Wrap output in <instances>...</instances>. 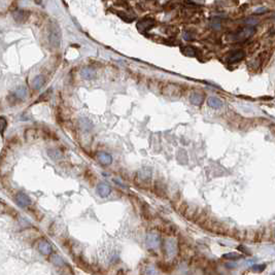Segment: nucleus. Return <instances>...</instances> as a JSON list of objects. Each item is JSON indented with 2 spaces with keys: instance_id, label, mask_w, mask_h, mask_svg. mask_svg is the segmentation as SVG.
<instances>
[{
  "instance_id": "nucleus-22",
  "label": "nucleus",
  "mask_w": 275,
  "mask_h": 275,
  "mask_svg": "<svg viewBox=\"0 0 275 275\" xmlns=\"http://www.w3.org/2000/svg\"><path fill=\"white\" fill-rule=\"evenodd\" d=\"M52 261H53V263H54L56 266H58V267H62V266L65 265V262L63 261V259H62L61 257H59V256L53 257Z\"/></svg>"
},
{
  "instance_id": "nucleus-1",
  "label": "nucleus",
  "mask_w": 275,
  "mask_h": 275,
  "mask_svg": "<svg viewBox=\"0 0 275 275\" xmlns=\"http://www.w3.org/2000/svg\"><path fill=\"white\" fill-rule=\"evenodd\" d=\"M255 33H256V27L245 26V27L241 28L240 30H238L233 35V40L238 41V42H242V41L247 40L248 38H250Z\"/></svg>"
},
{
  "instance_id": "nucleus-31",
  "label": "nucleus",
  "mask_w": 275,
  "mask_h": 275,
  "mask_svg": "<svg viewBox=\"0 0 275 275\" xmlns=\"http://www.w3.org/2000/svg\"><path fill=\"white\" fill-rule=\"evenodd\" d=\"M266 11H267V7H264V6H262V7H258L257 8V10H255V14H264V13H266Z\"/></svg>"
},
{
  "instance_id": "nucleus-15",
  "label": "nucleus",
  "mask_w": 275,
  "mask_h": 275,
  "mask_svg": "<svg viewBox=\"0 0 275 275\" xmlns=\"http://www.w3.org/2000/svg\"><path fill=\"white\" fill-rule=\"evenodd\" d=\"M190 102L194 105H200L203 102V96L199 93H193L190 96Z\"/></svg>"
},
{
  "instance_id": "nucleus-25",
  "label": "nucleus",
  "mask_w": 275,
  "mask_h": 275,
  "mask_svg": "<svg viewBox=\"0 0 275 275\" xmlns=\"http://www.w3.org/2000/svg\"><path fill=\"white\" fill-rule=\"evenodd\" d=\"M81 122H82V128H84L86 130H90L92 128V125H91V123H90V121L89 120L82 119Z\"/></svg>"
},
{
  "instance_id": "nucleus-23",
  "label": "nucleus",
  "mask_w": 275,
  "mask_h": 275,
  "mask_svg": "<svg viewBox=\"0 0 275 275\" xmlns=\"http://www.w3.org/2000/svg\"><path fill=\"white\" fill-rule=\"evenodd\" d=\"M6 127H7V121L5 120V118L1 117V118H0V134H1V135L4 133L5 129H6Z\"/></svg>"
},
{
  "instance_id": "nucleus-12",
  "label": "nucleus",
  "mask_w": 275,
  "mask_h": 275,
  "mask_svg": "<svg viewBox=\"0 0 275 275\" xmlns=\"http://www.w3.org/2000/svg\"><path fill=\"white\" fill-rule=\"evenodd\" d=\"M48 156L53 160V161H58V160L62 159L63 153H62L61 150L58 149H48Z\"/></svg>"
},
{
  "instance_id": "nucleus-29",
  "label": "nucleus",
  "mask_w": 275,
  "mask_h": 275,
  "mask_svg": "<svg viewBox=\"0 0 275 275\" xmlns=\"http://www.w3.org/2000/svg\"><path fill=\"white\" fill-rule=\"evenodd\" d=\"M61 275H74V273L72 272L71 268H70L69 266H67V268L65 269L64 271L61 272Z\"/></svg>"
},
{
  "instance_id": "nucleus-19",
  "label": "nucleus",
  "mask_w": 275,
  "mask_h": 275,
  "mask_svg": "<svg viewBox=\"0 0 275 275\" xmlns=\"http://www.w3.org/2000/svg\"><path fill=\"white\" fill-rule=\"evenodd\" d=\"M223 258L225 260H230V261H234V260L236 261V260L243 258V256L238 255V253H225V255H223Z\"/></svg>"
},
{
  "instance_id": "nucleus-28",
  "label": "nucleus",
  "mask_w": 275,
  "mask_h": 275,
  "mask_svg": "<svg viewBox=\"0 0 275 275\" xmlns=\"http://www.w3.org/2000/svg\"><path fill=\"white\" fill-rule=\"evenodd\" d=\"M182 37H183V39H185V40H192L194 36H193V34H192L191 32L185 31V32H183Z\"/></svg>"
},
{
  "instance_id": "nucleus-32",
  "label": "nucleus",
  "mask_w": 275,
  "mask_h": 275,
  "mask_svg": "<svg viewBox=\"0 0 275 275\" xmlns=\"http://www.w3.org/2000/svg\"><path fill=\"white\" fill-rule=\"evenodd\" d=\"M271 275H275V272H273V273H272Z\"/></svg>"
},
{
  "instance_id": "nucleus-17",
  "label": "nucleus",
  "mask_w": 275,
  "mask_h": 275,
  "mask_svg": "<svg viewBox=\"0 0 275 275\" xmlns=\"http://www.w3.org/2000/svg\"><path fill=\"white\" fill-rule=\"evenodd\" d=\"M138 177L143 180V181H146V180H149L150 177H152V171L149 169H142L141 171H139L138 173Z\"/></svg>"
},
{
  "instance_id": "nucleus-30",
  "label": "nucleus",
  "mask_w": 275,
  "mask_h": 275,
  "mask_svg": "<svg viewBox=\"0 0 275 275\" xmlns=\"http://www.w3.org/2000/svg\"><path fill=\"white\" fill-rule=\"evenodd\" d=\"M118 14L122 18L123 20H125L126 22H132L133 21V18H128V16H127L126 14H123V13H118Z\"/></svg>"
},
{
  "instance_id": "nucleus-5",
  "label": "nucleus",
  "mask_w": 275,
  "mask_h": 275,
  "mask_svg": "<svg viewBox=\"0 0 275 275\" xmlns=\"http://www.w3.org/2000/svg\"><path fill=\"white\" fill-rule=\"evenodd\" d=\"M245 57V52L242 50H237V51L233 52L231 55H229L227 57V62L230 64L232 63H237V62L241 61L242 59Z\"/></svg>"
},
{
  "instance_id": "nucleus-11",
  "label": "nucleus",
  "mask_w": 275,
  "mask_h": 275,
  "mask_svg": "<svg viewBox=\"0 0 275 275\" xmlns=\"http://www.w3.org/2000/svg\"><path fill=\"white\" fill-rule=\"evenodd\" d=\"M207 103H208V105L213 109H220L223 107V105H224L223 101H221L220 98H217V97H209L207 100Z\"/></svg>"
},
{
  "instance_id": "nucleus-7",
  "label": "nucleus",
  "mask_w": 275,
  "mask_h": 275,
  "mask_svg": "<svg viewBox=\"0 0 275 275\" xmlns=\"http://www.w3.org/2000/svg\"><path fill=\"white\" fill-rule=\"evenodd\" d=\"M111 193V189L110 187L105 182H100L98 185H97V194L99 195L101 198H106L108 197Z\"/></svg>"
},
{
  "instance_id": "nucleus-24",
  "label": "nucleus",
  "mask_w": 275,
  "mask_h": 275,
  "mask_svg": "<svg viewBox=\"0 0 275 275\" xmlns=\"http://www.w3.org/2000/svg\"><path fill=\"white\" fill-rule=\"evenodd\" d=\"M210 27H211L212 29H214V30H220L221 27V22H220V21H218L217 19H214V20H212V21H211V23H210Z\"/></svg>"
},
{
  "instance_id": "nucleus-9",
  "label": "nucleus",
  "mask_w": 275,
  "mask_h": 275,
  "mask_svg": "<svg viewBox=\"0 0 275 275\" xmlns=\"http://www.w3.org/2000/svg\"><path fill=\"white\" fill-rule=\"evenodd\" d=\"M97 158H98V162L103 166H108L112 163V157L108 153L100 152L97 155Z\"/></svg>"
},
{
  "instance_id": "nucleus-14",
  "label": "nucleus",
  "mask_w": 275,
  "mask_h": 275,
  "mask_svg": "<svg viewBox=\"0 0 275 275\" xmlns=\"http://www.w3.org/2000/svg\"><path fill=\"white\" fill-rule=\"evenodd\" d=\"M181 52H182V54L185 56H187V57H196L197 56V50L195 49L194 46H185V48H182Z\"/></svg>"
},
{
  "instance_id": "nucleus-33",
  "label": "nucleus",
  "mask_w": 275,
  "mask_h": 275,
  "mask_svg": "<svg viewBox=\"0 0 275 275\" xmlns=\"http://www.w3.org/2000/svg\"><path fill=\"white\" fill-rule=\"evenodd\" d=\"M273 19L275 20V14H274V16H273Z\"/></svg>"
},
{
  "instance_id": "nucleus-4",
  "label": "nucleus",
  "mask_w": 275,
  "mask_h": 275,
  "mask_svg": "<svg viewBox=\"0 0 275 275\" xmlns=\"http://www.w3.org/2000/svg\"><path fill=\"white\" fill-rule=\"evenodd\" d=\"M14 201L22 208H27L31 204V199L25 193H18L14 197Z\"/></svg>"
},
{
  "instance_id": "nucleus-6",
  "label": "nucleus",
  "mask_w": 275,
  "mask_h": 275,
  "mask_svg": "<svg viewBox=\"0 0 275 275\" xmlns=\"http://www.w3.org/2000/svg\"><path fill=\"white\" fill-rule=\"evenodd\" d=\"M29 16H30V13L27 10H18L16 11H14V14H13L14 20L16 21L17 23H24L25 21H27Z\"/></svg>"
},
{
  "instance_id": "nucleus-2",
  "label": "nucleus",
  "mask_w": 275,
  "mask_h": 275,
  "mask_svg": "<svg viewBox=\"0 0 275 275\" xmlns=\"http://www.w3.org/2000/svg\"><path fill=\"white\" fill-rule=\"evenodd\" d=\"M156 24V21L153 19V18H144V19L140 20L139 22L137 23V30L141 32V33H144V32L150 30Z\"/></svg>"
},
{
  "instance_id": "nucleus-18",
  "label": "nucleus",
  "mask_w": 275,
  "mask_h": 275,
  "mask_svg": "<svg viewBox=\"0 0 275 275\" xmlns=\"http://www.w3.org/2000/svg\"><path fill=\"white\" fill-rule=\"evenodd\" d=\"M26 95H27V89L25 87H23V86L17 88L16 92H14V96H16V98H19V99L25 98Z\"/></svg>"
},
{
  "instance_id": "nucleus-3",
  "label": "nucleus",
  "mask_w": 275,
  "mask_h": 275,
  "mask_svg": "<svg viewBox=\"0 0 275 275\" xmlns=\"http://www.w3.org/2000/svg\"><path fill=\"white\" fill-rule=\"evenodd\" d=\"M49 40L50 43L53 48H59L60 46V40H61V34L60 31L57 27L53 26V27L50 29V33H49Z\"/></svg>"
},
{
  "instance_id": "nucleus-27",
  "label": "nucleus",
  "mask_w": 275,
  "mask_h": 275,
  "mask_svg": "<svg viewBox=\"0 0 275 275\" xmlns=\"http://www.w3.org/2000/svg\"><path fill=\"white\" fill-rule=\"evenodd\" d=\"M145 275H157V270L153 266H149L146 268L145 270Z\"/></svg>"
},
{
  "instance_id": "nucleus-10",
  "label": "nucleus",
  "mask_w": 275,
  "mask_h": 275,
  "mask_svg": "<svg viewBox=\"0 0 275 275\" xmlns=\"http://www.w3.org/2000/svg\"><path fill=\"white\" fill-rule=\"evenodd\" d=\"M146 244L150 248H157L160 244V237L157 234L150 233L146 237Z\"/></svg>"
},
{
  "instance_id": "nucleus-8",
  "label": "nucleus",
  "mask_w": 275,
  "mask_h": 275,
  "mask_svg": "<svg viewBox=\"0 0 275 275\" xmlns=\"http://www.w3.org/2000/svg\"><path fill=\"white\" fill-rule=\"evenodd\" d=\"M38 250L40 251L41 255L43 256H49L52 253L53 247L51 243H49L46 240H41L39 243H38Z\"/></svg>"
},
{
  "instance_id": "nucleus-26",
  "label": "nucleus",
  "mask_w": 275,
  "mask_h": 275,
  "mask_svg": "<svg viewBox=\"0 0 275 275\" xmlns=\"http://www.w3.org/2000/svg\"><path fill=\"white\" fill-rule=\"evenodd\" d=\"M173 244H174V242H173V241L167 242V251L170 253V255H173V253H174V251H175V249H176V247H175V246H173Z\"/></svg>"
},
{
  "instance_id": "nucleus-21",
  "label": "nucleus",
  "mask_w": 275,
  "mask_h": 275,
  "mask_svg": "<svg viewBox=\"0 0 275 275\" xmlns=\"http://www.w3.org/2000/svg\"><path fill=\"white\" fill-rule=\"evenodd\" d=\"M266 269V265L265 264H256L251 266V270L253 272H257V273H261Z\"/></svg>"
},
{
  "instance_id": "nucleus-16",
  "label": "nucleus",
  "mask_w": 275,
  "mask_h": 275,
  "mask_svg": "<svg viewBox=\"0 0 275 275\" xmlns=\"http://www.w3.org/2000/svg\"><path fill=\"white\" fill-rule=\"evenodd\" d=\"M43 85H44V78L41 75H37L33 79V82H32V86H33L35 90H40Z\"/></svg>"
},
{
  "instance_id": "nucleus-20",
  "label": "nucleus",
  "mask_w": 275,
  "mask_h": 275,
  "mask_svg": "<svg viewBox=\"0 0 275 275\" xmlns=\"http://www.w3.org/2000/svg\"><path fill=\"white\" fill-rule=\"evenodd\" d=\"M244 24L247 26H251V27H256V26L259 24V20L253 17H248L247 19L244 21Z\"/></svg>"
},
{
  "instance_id": "nucleus-13",
  "label": "nucleus",
  "mask_w": 275,
  "mask_h": 275,
  "mask_svg": "<svg viewBox=\"0 0 275 275\" xmlns=\"http://www.w3.org/2000/svg\"><path fill=\"white\" fill-rule=\"evenodd\" d=\"M82 76L85 79H93L96 76V72H95V70H94L93 68L87 67V68H84V69L82 70Z\"/></svg>"
}]
</instances>
